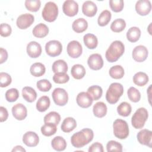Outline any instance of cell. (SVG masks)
<instances>
[{
    "label": "cell",
    "mask_w": 152,
    "mask_h": 152,
    "mask_svg": "<svg viewBox=\"0 0 152 152\" xmlns=\"http://www.w3.org/2000/svg\"><path fill=\"white\" fill-rule=\"evenodd\" d=\"M131 110L132 107L131 104L126 102H122L117 107V112L118 114L124 117L129 116L131 112Z\"/></svg>",
    "instance_id": "8d00e7d4"
},
{
    "label": "cell",
    "mask_w": 152,
    "mask_h": 152,
    "mask_svg": "<svg viewBox=\"0 0 152 152\" xmlns=\"http://www.w3.org/2000/svg\"><path fill=\"white\" fill-rule=\"evenodd\" d=\"M93 137V130L90 128H84L72 135L71 142L74 147L81 148L91 142Z\"/></svg>",
    "instance_id": "6da1fadb"
},
{
    "label": "cell",
    "mask_w": 152,
    "mask_h": 152,
    "mask_svg": "<svg viewBox=\"0 0 152 152\" xmlns=\"http://www.w3.org/2000/svg\"><path fill=\"white\" fill-rule=\"evenodd\" d=\"M87 64L90 69L97 71L103 67V60L101 55L99 53H93L88 57Z\"/></svg>",
    "instance_id": "4fadbf2b"
},
{
    "label": "cell",
    "mask_w": 152,
    "mask_h": 152,
    "mask_svg": "<svg viewBox=\"0 0 152 152\" xmlns=\"http://www.w3.org/2000/svg\"><path fill=\"white\" fill-rule=\"evenodd\" d=\"M27 53L31 58H38L42 53L41 45L35 41L29 42L27 45Z\"/></svg>",
    "instance_id": "d6986e66"
},
{
    "label": "cell",
    "mask_w": 152,
    "mask_h": 152,
    "mask_svg": "<svg viewBox=\"0 0 152 152\" xmlns=\"http://www.w3.org/2000/svg\"><path fill=\"white\" fill-rule=\"evenodd\" d=\"M137 138L140 144L151 148L152 132L151 131L147 129H142L137 134Z\"/></svg>",
    "instance_id": "5bb4252c"
},
{
    "label": "cell",
    "mask_w": 152,
    "mask_h": 152,
    "mask_svg": "<svg viewBox=\"0 0 152 152\" xmlns=\"http://www.w3.org/2000/svg\"><path fill=\"white\" fill-rule=\"evenodd\" d=\"M109 6L113 11L119 12L123 10L124 3L122 0H110L109 1Z\"/></svg>",
    "instance_id": "7dc6e473"
},
{
    "label": "cell",
    "mask_w": 152,
    "mask_h": 152,
    "mask_svg": "<svg viewBox=\"0 0 152 152\" xmlns=\"http://www.w3.org/2000/svg\"><path fill=\"white\" fill-rule=\"evenodd\" d=\"M82 11L85 15L92 17L96 15L97 11V7L96 4L93 1H87L83 4Z\"/></svg>",
    "instance_id": "ffe728a7"
},
{
    "label": "cell",
    "mask_w": 152,
    "mask_h": 152,
    "mask_svg": "<svg viewBox=\"0 0 152 152\" xmlns=\"http://www.w3.org/2000/svg\"><path fill=\"white\" fill-rule=\"evenodd\" d=\"M77 126V122L72 117H67L63 121L61 128L64 132H70L73 131Z\"/></svg>",
    "instance_id": "603a6c76"
},
{
    "label": "cell",
    "mask_w": 152,
    "mask_h": 152,
    "mask_svg": "<svg viewBox=\"0 0 152 152\" xmlns=\"http://www.w3.org/2000/svg\"><path fill=\"white\" fill-rule=\"evenodd\" d=\"M111 16H112V14L108 10L103 11L98 17V19H97L98 24L101 27L106 26L110 21Z\"/></svg>",
    "instance_id": "ab89813d"
},
{
    "label": "cell",
    "mask_w": 152,
    "mask_h": 152,
    "mask_svg": "<svg viewBox=\"0 0 152 152\" xmlns=\"http://www.w3.org/2000/svg\"><path fill=\"white\" fill-rule=\"evenodd\" d=\"M34 21V17L32 14L26 13L18 17L16 21V24L20 29L24 30L29 27L33 23Z\"/></svg>",
    "instance_id": "30bf717a"
},
{
    "label": "cell",
    "mask_w": 152,
    "mask_h": 152,
    "mask_svg": "<svg viewBox=\"0 0 152 152\" xmlns=\"http://www.w3.org/2000/svg\"><path fill=\"white\" fill-rule=\"evenodd\" d=\"M12 32L11 27L7 23H2L0 25V34L2 37L9 36Z\"/></svg>",
    "instance_id": "681fc988"
},
{
    "label": "cell",
    "mask_w": 152,
    "mask_h": 152,
    "mask_svg": "<svg viewBox=\"0 0 152 152\" xmlns=\"http://www.w3.org/2000/svg\"><path fill=\"white\" fill-rule=\"evenodd\" d=\"M52 68L53 72L55 74L59 72L66 73L68 71V65L65 61L62 59H59L53 62Z\"/></svg>",
    "instance_id": "d6a6232c"
},
{
    "label": "cell",
    "mask_w": 152,
    "mask_h": 152,
    "mask_svg": "<svg viewBox=\"0 0 152 152\" xmlns=\"http://www.w3.org/2000/svg\"><path fill=\"white\" fill-rule=\"evenodd\" d=\"M86 69L81 64L74 65L71 70V74L73 78L77 80H80L83 78L86 75Z\"/></svg>",
    "instance_id": "f1b7e54d"
},
{
    "label": "cell",
    "mask_w": 152,
    "mask_h": 152,
    "mask_svg": "<svg viewBox=\"0 0 152 152\" xmlns=\"http://www.w3.org/2000/svg\"><path fill=\"white\" fill-rule=\"evenodd\" d=\"M0 64H3L8 59V52L6 49L1 48H0Z\"/></svg>",
    "instance_id": "f5cc1de1"
},
{
    "label": "cell",
    "mask_w": 152,
    "mask_h": 152,
    "mask_svg": "<svg viewBox=\"0 0 152 152\" xmlns=\"http://www.w3.org/2000/svg\"><path fill=\"white\" fill-rule=\"evenodd\" d=\"M148 113L147 110L144 107L138 109L131 118V124L135 129L142 128L148 119Z\"/></svg>",
    "instance_id": "277c9868"
},
{
    "label": "cell",
    "mask_w": 152,
    "mask_h": 152,
    "mask_svg": "<svg viewBox=\"0 0 152 152\" xmlns=\"http://www.w3.org/2000/svg\"><path fill=\"white\" fill-rule=\"evenodd\" d=\"M76 101L80 107L82 108H88L92 104L93 99L87 92L82 91L78 94Z\"/></svg>",
    "instance_id": "2e32d148"
},
{
    "label": "cell",
    "mask_w": 152,
    "mask_h": 152,
    "mask_svg": "<svg viewBox=\"0 0 152 152\" xmlns=\"http://www.w3.org/2000/svg\"><path fill=\"white\" fill-rule=\"evenodd\" d=\"M133 81L135 84L142 87L148 82V77L145 72H138L134 75Z\"/></svg>",
    "instance_id": "1f68e13d"
},
{
    "label": "cell",
    "mask_w": 152,
    "mask_h": 152,
    "mask_svg": "<svg viewBox=\"0 0 152 152\" xmlns=\"http://www.w3.org/2000/svg\"><path fill=\"white\" fill-rule=\"evenodd\" d=\"M141 36V30L137 27H132L126 33V38L130 42H137Z\"/></svg>",
    "instance_id": "4dcf8cb0"
},
{
    "label": "cell",
    "mask_w": 152,
    "mask_h": 152,
    "mask_svg": "<svg viewBox=\"0 0 152 152\" xmlns=\"http://www.w3.org/2000/svg\"><path fill=\"white\" fill-rule=\"evenodd\" d=\"M128 99L132 102L136 103L140 101L141 99L140 92L135 87H131L127 91Z\"/></svg>",
    "instance_id": "60d3db41"
},
{
    "label": "cell",
    "mask_w": 152,
    "mask_h": 152,
    "mask_svg": "<svg viewBox=\"0 0 152 152\" xmlns=\"http://www.w3.org/2000/svg\"><path fill=\"white\" fill-rule=\"evenodd\" d=\"M88 151V152H103L104 150L103 145L100 142H96L93 143L89 147Z\"/></svg>",
    "instance_id": "f907efd6"
},
{
    "label": "cell",
    "mask_w": 152,
    "mask_h": 152,
    "mask_svg": "<svg viewBox=\"0 0 152 152\" xmlns=\"http://www.w3.org/2000/svg\"><path fill=\"white\" fill-rule=\"evenodd\" d=\"M109 75L114 79H121L124 75V69L121 65H115L112 66L109 71Z\"/></svg>",
    "instance_id": "836d02e7"
},
{
    "label": "cell",
    "mask_w": 152,
    "mask_h": 152,
    "mask_svg": "<svg viewBox=\"0 0 152 152\" xmlns=\"http://www.w3.org/2000/svg\"><path fill=\"white\" fill-rule=\"evenodd\" d=\"M51 145L55 150L61 151H64L66 148V142L63 137L61 136H56L52 139L51 141Z\"/></svg>",
    "instance_id": "484cf974"
},
{
    "label": "cell",
    "mask_w": 152,
    "mask_h": 152,
    "mask_svg": "<svg viewBox=\"0 0 152 152\" xmlns=\"http://www.w3.org/2000/svg\"><path fill=\"white\" fill-rule=\"evenodd\" d=\"M106 150L107 151H122V145L119 142L114 141L110 140L106 144Z\"/></svg>",
    "instance_id": "f6af8a7d"
},
{
    "label": "cell",
    "mask_w": 152,
    "mask_h": 152,
    "mask_svg": "<svg viewBox=\"0 0 152 152\" xmlns=\"http://www.w3.org/2000/svg\"><path fill=\"white\" fill-rule=\"evenodd\" d=\"M23 142L28 147H36L39 144V138L36 132L28 131L23 135Z\"/></svg>",
    "instance_id": "ac0fdd59"
},
{
    "label": "cell",
    "mask_w": 152,
    "mask_h": 152,
    "mask_svg": "<svg viewBox=\"0 0 152 152\" xmlns=\"http://www.w3.org/2000/svg\"><path fill=\"white\" fill-rule=\"evenodd\" d=\"M19 97V92L17 88H12L8 90L5 93V99L9 102L16 101Z\"/></svg>",
    "instance_id": "7bdbcfd3"
},
{
    "label": "cell",
    "mask_w": 152,
    "mask_h": 152,
    "mask_svg": "<svg viewBox=\"0 0 152 152\" xmlns=\"http://www.w3.org/2000/svg\"><path fill=\"white\" fill-rule=\"evenodd\" d=\"M64 13L68 17H74L78 12V5L73 0L65 1L62 5Z\"/></svg>",
    "instance_id": "8fae6325"
},
{
    "label": "cell",
    "mask_w": 152,
    "mask_h": 152,
    "mask_svg": "<svg viewBox=\"0 0 152 152\" xmlns=\"http://www.w3.org/2000/svg\"><path fill=\"white\" fill-rule=\"evenodd\" d=\"M148 54V51L145 46L143 45H138L133 49L132 56L136 62H142L147 58Z\"/></svg>",
    "instance_id": "7c38bea8"
},
{
    "label": "cell",
    "mask_w": 152,
    "mask_h": 152,
    "mask_svg": "<svg viewBox=\"0 0 152 152\" xmlns=\"http://www.w3.org/2000/svg\"><path fill=\"white\" fill-rule=\"evenodd\" d=\"M32 33L33 36L36 37L43 38L48 34L49 28L46 24L43 23H39L33 28Z\"/></svg>",
    "instance_id": "7402d4cb"
},
{
    "label": "cell",
    "mask_w": 152,
    "mask_h": 152,
    "mask_svg": "<svg viewBox=\"0 0 152 152\" xmlns=\"http://www.w3.org/2000/svg\"><path fill=\"white\" fill-rule=\"evenodd\" d=\"M126 27V23L124 19L117 18L110 25V29L115 33L122 31Z\"/></svg>",
    "instance_id": "74e56055"
},
{
    "label": "cell",
    "mask_w": 152,
    "mask_h": 152,
    "mask_svg": "<svg viewBox=\"0 0 152 152\" xmlns=\"http://www.w3.org/2000/svg\"><path fill=\"white\" fill-rule=\"evenodd\" d=\"M87 93L91 96L93 100H97L102 97L103 90L99 86L94 85L88 88Z\"/></svg>",
    "instance_id": "d590c367"
},
{
    "label": "cell",
    "mask_w": 152,
    "mask_h": 152,
    "mask_svg": "<svg viewBox=\"0 0 152 152\" xmlns=\"http://www.w3.org/2000/svg\"><path fill=\"white\" fill-rule=\"evenodd\" d=\"M12 114L17 120L22 121L26 118L27 115V110L24 104L17 103L12 106Z\"/></svg>",
    "instance_id": "e0dca14e"
},
{
    "label": "cell",
    "mask_w": 152,
    "mask_h": 152,
    "mask_svg": "<svg viewBox=\"0 0 152 152\" xmlns=\"http://www.w3.org/2000/svg\"><path fill=\"white\" fill-rule=\"evenodd\" d=\"M30 73L36 77H41L45 74L46 68L45 65L40 62H36L31 65L30 68Z\"/></svg>",
    "instance_id": "83f0119b"
},
{
    "label": "cell",
    "mask_w": 152,
    "mask_h": 152,
    "mask_svg": "<svg viewBox=\"0 0 152 152\" xmlns=\"http://www.w3.org/2000/svg\"><path fill=\"white\" fill-rule=\"evenodd\" d=\"M114 135L119 139H125L129 135V127L127 122L121 119H116L113 124Z\"/></svg>",
    "instance_id": "5b68a950"
},
{
    "label": "cell",
    "mask_w": 152,
    "mask_h": 152,
    "mask_svg": "<svg viewBox=\"0 0 152 152\" xmlns=\"http://www.w3.org/2000/svg\"><path fill=\"white\" fill-rule=\"evenodd\" d=\"M124 93L123 86L119 83H112L106 93V99L110 104H115Z\"/></svg>",
    "instance_id": "3957f363"
},
{
    "label": "cell",
    "mask_w": 152,
    "mask_h": 152,
    "mask_svg": "<svg viewBox=\"0 0 152 152\" xmlns=\"http://www.w3.org/2000/svg\"><path fill=\"white\" fill-rule=\"evenodd\" d=\"M88 27V23L83 18H79L74 21L72 24V28L73 30L77 33H83L87 30Z\"/></svg>",
    "instance_id": "44dd1931"
},
{
    "label": "cell",
    "mask_w": 152,
    "mask_h": 152,
    "mask_svg": "<svg viewBox=\"0 0 152 152\" xmlns=\"http://www.w3.org/2000/svg\"><path fill=\"white\" fill-rule=\"evenodd\" d=\"M83 41L86 46L90 49H95L98 45L97 37L91 33H88L84 36Z\"/></svg>",
    "instance_id": "4316f807"
},
{
    "label": "cell",
    "mask_w": 152,
    "mask_h": 152,
    "mask_svg": "<svg viewBox=\"0 0 152 152\" xmlns=\"http://www.w3.org/2000/svg\"><path fill=\"white\" fill-rule=\"evenodd\" d=\"M45 50L49 56L52 57L57 56L62 52V45L58 40H50L46 43Z\"/></svg>",
    "instance_id": "ba28073f"
},
{
    "label": "cell",
    "mask_w": 152,
    "mask_h": 152,
    "mask_svg": "<svg viewBox=\"0 0 152 152\" xmlns=\"http://www.w3.org/2000/svg\"><path fill=\"white\" fill-rule=\"evenodd\" d=\"M8 117V112L7 109L3 106L0 107V121L1 122L5 121Z\"/></svg>",
    "instance_id": "816d5d0a"
},
{
    "label": "cell",
    "mask_w": 152,
    "mask_h": 152,
    "mask_svg": "<svg viewBox=\"0 0 152 152\" xmlns=\"http://www.w3.org/2000/svg\"><path fill=\"white\" fill-rule=\"evenodd\" d=\"M61 121V116L56 112H50L46 114L43 119V121L45 123H52L55 125H58Z\"/></svg>",
    "instance_id": "f35d334b"
},
{
    "label": "cell",
    "mask_w": 152,
    "mask_h": 152,
    "mask_svg": "<svg viewBox=\"0 0 152 152\" xmlns=\"http://www.w3.org/2000/svg\"><path fill=\"white\" fill-rule=\"evenodd\" d=\"M69 80V77L66 73H55L53 76V81L57 84H64Z\"/></svg>",
    "instance_id": "ee69618b"
},
{
    "label": "cell",
    "mask_w": 152,
    "mask_h": 152,
    "mask_svg": "<svg viewBox=\"0 0 152 152\" xmlns=\"http://www.w3.org/2000/svg\"><path fill=\"white\" fill-rule=\"evenodd\" d=\"M36 86L39 90L43 92L49 91L52 87L50 82L46 79H42L38 81L36 83Z\"/></svg>",
    "instance_id": "bcb514c9"
},
{
    "label": "cell",
    "mask_w": 152,
    "mask_h": 152,
    "mask_svg": "<svg viewBox=\"0 0 152 152\" xmlns=\"http://www.w3.org/2000/svg\"><path fill=\"white\" fill-rule=\"evenodd\" d=\"M12 151H23L25 152L26 150L21 146V145H17L13 148L12 150Z\"/></svg>",
    "instance_id": "db71d44e"
},
{
    "label": "cell",
    "mask_w": 152,
    "mask_h": 152,
    "mask_svg": "<svg viewBox=\"0 0 152 152\" xmlns=\"http://www.w3.org/2000/svg\"><path fill=\"white\" fill-rule=\"evenodd\" d=\"M22 96L27 102L32 103L37 98V93L32 87L26 86L22 89Z\"/></svg>",
    "instance_id": "cb8c5ba5"
},
{
    "label": "cell",
    "mask_w": 152,
    "mask_h": 152,
    "mask_svg": "<svg viewBox=\"0 0 152 152\" xmlns=\"http://www.w3.org/2000/svg\"><path fill=\"white\" fill-rule=\"evenodd\" d=\"M11 81L12 79L10 74L4 72L0 73V86L1 87L8 86L11 83Z\"/></svg>",
    "instance_id": "c3c4849f"
},
{
    "label": "cell",
    "mask_w": 152,
    "mask_h": 152,
    "mask_svg": "<svg viewBox=\"0 0 152 152\" xmlns=\"http://www.w3.org/2000/svg\"><path fill=\"white\" fill-rule=\"evenodd\" d=\"M54 103L58 106H65L68 100V95L66 91L62 88H56L52 93Z\"/></svg>",
    "instance_id": "52a82bcc"
},
{
    "label": "cell",
    "mask_w": 152,
    "mask_h": 152,
    "mask_svg": "<svg viewBox=\"0 0 152 152\" xmlns=\"http://www.w3.org/2000/svg\"><path fill=\"white\" fill-rule=\"evenodd\" d=\"M107 106L106 104L102 102H97L93 107V114L97 118H103L107 113Z\"/></svg>",
    "instance_id": "d4e9b609"
},
{
    "label": "cell",
    "mask_w": 152,
    "mask_h": 152,
    "mask_svg": "<svg viewBox=\"0 0 152 152\" xmlns=\"http://www.w3.org/2000/svg\"><path fill=\"white\" fill-rule=\"evenodd\" d=\"M50 99L47 96L40 97L36 103V109L40 112H45L50 106Z\"/></svg>",
    "instance_id": "f546056e"
},
{
    "label": "cell",
    "mask_w": 152,
    "mask_h": 152,
    "mask_svg": "<svg viewBox=\"0 0 152 152\" xmlns=\"http://www.w3.org/2000/svg\"><path fill=\"white\" fill-rule=\"evenodd\" d=\"M26 8L31 12L37 11L41 6V2L39 0H26L25 1Z\"/></svg>",
    "instance_id": "b9f144b4"
},
{
    "label": "cell",
    "mask_w": 152,
    "mask_h": 152,
    "mask_svg": "<svg viewBox=\"0 0 152 152\" xmlns=\"http://www.w3.org/2000/svg\"><path fill=\"white\" fill-rule=\"evenodd\" d=\"M135 10L138 14L144 16L148 15L151 10V4L148 0H140L135 4Z\"/></svg>",
    "instance_id": "9a60e30c"
},
{
    "label": "cell",
    "mask_w": 152,
    "mask_h": 152,
    "mask_svg": "<svg viewBox=\"0 0 152 152\" xmlns=\"http://www.w3.org/2000/svg\"><path fill=\"white\" fill-rule=\"evenodd\" d=\"M58 15V7L53 2H48L45 4L42 12L43 18L48 22H53L56 20Z\"/></svg>",
    "instance_id": "8992f818"
},
{
    "label": "cell",
    "mask_w": 152,
    "mask_h": 152,
    "mask_svg": "<svg viewBox=\"0 0 152 152\" xmlns=\"http://www.w3.org/2000/svg\"><path fill=\"white\" fill-rule=\"evenodd\" d=\"M68 55L72 58H77L83 52V48L81 43L77 40H72L68 43L66 48Z\"/></svg>",
    "instance_id": "9c48e42d"
},
{
    "label": "cell",
    "mask_w": 152,
    "mask_h": 152,
    "mask_svg": "<svg viewBox=\"0 0 152 152\" xmlns=\"http://www.w3.org/2000/svg\"><path fill=\"white\" fill-rule=\"evenodd\" d=\"M125 46L120 40L113 42L107 49L105 54L106 59L109 62L117 61L119 58L124 54Z\"/></svg>",
    "instance_id": "7a4b0ae2"
},
{
    "label": "cell",
    "mask_w": 152,
    "mask_h": 152,
    "mask_svg": "<svg viewBox=\"0 0 152 152\" xmlns=\"http://www.w3.org/2000/svg\"><path fill=\"white\" fill-rule=\"evenodd\" d=\"M40 130L43 135L46 137H50L56 133L57 131L56 125L52 123H45L41 127Z\"/></svg>",
    "instance_id": "e575fe53"
}]
</instances>
